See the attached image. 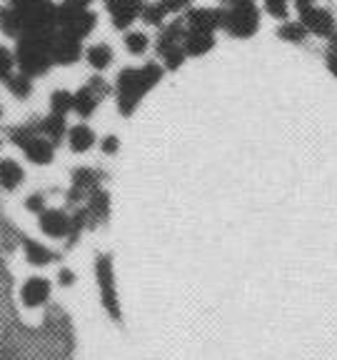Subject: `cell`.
<instances>
[{"label": "cell", "instance_id": "1", "mask_svg": "<svg viewBox=\"0 0 337 360\" xmlns=\"http://www.w3.org/2000/svg\"><path fill=\"white\" fill-rule=\"evenodd\" d=\"M165 70L160 63L150 60V63H143V65H130L123 68L115 78V85H112V93H115V108L123 118H130L138 105L143 103V98L155 88L160 80H163Z\"/></svg>", "mask_w": 337, "mask_h": 360}, {"label": "cell", "instance_id": "2", "mask_svg": "<svg viewBox=\"0 0 337 360\" xmlns=\"http://www.w3.org/2000/svg\"><path fill=\"white\" fill-rule=\"evenodd\" d=\"M223 30L230 38L245 40L260 30V8L255 0H225Z\"/></svg>", "mask_w": 337, "mask_h": 360}, {"label": "cell", "instance_id": "3", "mask_svg": "<svg viewBox=\"0 0 337 360\" xmlns=\"http://www.w3.org/2000/svg\"><path fill=\"white\" fill-rule=\"evenodd\" d=\"M110 93H112L110 83H107L103 75H93V78H90L88 83L83 85V88L73 93V110H75V115H80L83 120L90 118V115H93V112L100 108V103L105 101Z\"/></svg>", "mask_w": 337, "mask_h": 360}, {"label": "cell", "instance_id": "4", "mask_svg": "<svg viewBox=\"0 0 337 360\" xmlns=\"http://www.w3.org/2000/svg\"><path fill=\"white\" fill-rule=\"evenodd\" d=\"M58 30L73 35L78 40H85L98 25V13L93 11H73V8L58 6Z\"/></svg>", "mask_w": 337, "mask_h": 360}, {"label": "cell", "instance_id": "5", "mask_svg": "<svg viewBox=\"0 0 337 360\" xmlns=\"http://www.w3.org/2000/svg\"><path fill=\"white\" fill-rule=\"evenodd\" d=\"M110 22L115 30H130L135 20H140V13L145 8V0H103Z\"/></svg>", "mask_w": 337, "mask_h": 360}, {"label": "cell", "instance_id": "6", "mask_svg": "<svg viewBox=\"0 0 337 360\" xmlns=\"http://www.w3.org/2000/svg\"><path fill=\"white\" fill-rule=\"evenodd\" d=\"M85 48L83 40L73 38V35L62 33V30H55L51 40V60L53 65H73L83 58Z\"/></svg>", "mask_w": 337, "mask_h": 360}, {"label": "cell", "instance_id": "7", "mask_svg": "<svg viewBox=\"0 0 337 360\" xmlns=\"http://www.w3.org/2000/svg\"><path fill=\"white\" fill-rule=\"evenodd\" d=\"M300 22H303V28L310 35H317V38H325V40L337 30V20L332 15V11L322 6H312L308 11H303L300 13Z\"/></svg>", "mask_w": 337, "mask_h": 360}, {"label": "cell", "instance_id": "8", "mask_svg": "<svg viewBox=\"0 0 337 360\" xmlns=\"http://www.w3.org/2000/svg\"><path fill=\"white\" fill-rule=\"evenodd\" d=\"M95 276H98V285L103 292V303H105L107 313L112 318H120L118 310V295H115V276H112V260L107 255H100L95 263Z\"/></svg>", "mask_w": 337, "mask_h": 360}, {"label": "cell", "instance_id": "9", "mask_svg": "<svg viewBox=\"0 0 337 360\" xmlns=\"http://www.w3.org/2000/svg\"><path fill=\"white\" fill-rule=\"evenodd\" d=\"M183 22H185V30L215 33L218 28H223V8H190L183 13Z\"/></svg>", "mask_w": 337, "mask_h": 360}, {"label": "cell", "instance_id": "10", "mask_svg": "<svg viewBox=\"0 0 337 360\" xmlns=\"http://www.w3.org/2000/svg\"><path fill=\"white\" fill-rule=\"evenodd\" d=\"M40 218V231L48 238H65L70 236V213L60 208H48L45 213L38 215Z\"/></svg>", "mask_w": 337, "mask_h": 360}, {"label": "cell", "instance_id": "11", "mask_svg": "<svg viewBox=\"0 0 337 360\" xmlns=\"http://www.w3.org/2000/svg\"><path fill=\"white\" fill-rule=\"evenodd\" d=\"M183 38H185V22H183V18L165 22L155 38V53L160 56V53L170 51V48H178V45H183Z\"/></svg>", "mask_w": 337, "mask_h": 360}, {"label": "cell", "instance_id": "12", "mask_svg": "<svg viewBox=\"0 0 337 360\" xmlns=\"http://www.w3.org/2000/svg\"><path fill=\"white\" fill-rule=\"evenodd\" d=\"M213 48H215V33H208V30H185L183 51H185L187 58L208 56Z\"/></svg>", "mask_w": 337, "mask_h": 360}, {"label": "cell", "instance_id": "13", "mask_svg": "<svg viewBox=\"0 0 337 360\" xmlns=\"http://www.w3.org/2000/svg\"><path fill=\"white\" fill-rule=\"evenodd\" d=\"M22 155L28 158L33 165H51L53 158H55V146H53L48 138H43V135H35V138H30V141L25 143Z\"/></svg>", "mask_w": 337, "mask_h": 360}, {"label": "cell", "instance_id": "14", "mask_svg": "<svg viewBox=\"0 0 337 360\" xmlns=\"http://www.w3.org/2000/svg\"><path fill=\"white\" fill-rule=\"evenodd\" d=\"M65 141H67V148H70L73 153H88L90 148L95 146L98 135L88 123H75V125L67 128Z\"/></svg>", "mask_w": 337, "mask_h": 360}, {"label": "cell", "instance_id": "15", "mask_svg": "<svg viewBox=\"0 0 337 360\" xmlns=\"http://www.w3.org/2000/svg\"><path fill=\"white\" fill-rule=\"evenodd\" d=\"M22 180H25V170L18 160L13 158H3L0 160V188L3 191H18L22 186Z\"/></svg>", "mask_w": 337, "mask_h": 360}, {"label": "cell", "instance_id": "16", "mask_svg": "<svg viewBox=\"0 0 337 360\" xmlns=\"http://www.w3.org/2000/svg\"><path fill=\"white\" fill-rule=\"evenodd\" d=\"M35 128H38V135H43V138H48V141L53 143V146L58 148V143L65 141V133H67V123L65 118H60V115H45V118H40L38 123H35Z\"/></svg>", "mask_w": 337, "mask_h": 360}, {"label": "cell", "instance_id": "17", "mask_svg": "<svg viewBox=\"0 0 337 360\" xmlns=\"http://www.w3.org/2000/svg\"><path fill=\"white\" fill-rule=\"evenodd\" d=\"M85 213H88V223H103V220L110 215V195L100 188H95L93 193H88V205H85Z\"/></svg>", "mask_w": 337, "mask_h": 360}, {"label": "cell", "instance_id": "18", "mask_svg": "<svg viewBox=\"0 0 337 360\" xmlns=\"http://www.w3.org/2000/svg\"><path fill=\"white\" fill-rule=\"evenodd\" d=\"M85 60H88V65L93 68V70H98V73H103V70H107V68L112 65V60H115V53H112V48L107 43H93L90 48H85Z\"/></svg>", "mask_w": 337, "mask_h": 360}, {"label": "cell", "instance_id": "19", "mask_svg": "<svg viewBox=\"0 0 337 360\" xmlns=\"http://www.w3.org/2000/svg\"><path fill=\"white\" fill-rule=\"evenodd\" d=\"M51 295V283L45 278H30L25 285H22V300L25 305H43Z\"/></svg>", "mask_w": 337, "mask_h": 360}, {"label": "cell", "instance_id": "20", "mask_svg": "<svg viewBox=\"0 0 337 360\" xmlns=\"http://www.w3.org/2000/svg\"><path fill=\"white\" fill-rule=\"evenodd\" d=\"M277 38L285 40L290 45H305L310 38V33L303 28V22L300 20H282L277 25Z\"/></svg>", "mask_w": 337, "mask_h": 360}, {"label": "cell", "instance_id": "21", "mask_svg": "<svg viewBox=\"0 0 337 360\" xmlns=\"http://www.w3.org/2000/svg\"><path fill=\"white\" fill-rule=\"evenodd\" d=\"M100 178H103L100 170L78 168V170H73V188L83 193V195H88V193H93L98 186H100Z\"/></svg>", "mask_w": 337, "mask_h": 360}, {"label": "cell", "instance_id": "22", "mask_svg": "<svg viewBox=\"0 0 337 360\" xmlns=\"http://www.w3.org/2000/svg\"><path fill=\"white\" fill-rule=\"evenodd\" d=\"M0 30H3L8 38H15V40L22 35V20L15 8H11V6L0 8Z\"/></svg>", "mask_w": 337, "mask_h": 360}, {"label": "cell", "instance_id": "23", "mask_svg": "<svg viewBox=\"0 0 337 360\" xmlns=\"http://www.w3.org/2000/svg\"><path fill=\"white\" fill-rule=\"evenodd\" d=\"M123 43L130 56H145L147 48H150V38H147L143 30H125Z\"/></svg>", "mask_w": 337, "mask_h": 360}, {"label": "cell", "instance_id": "24", "mask_svg": "<svg viewBox=\"0 0 337 360\" xmlns=\"http://www.w3.org/2000/svg\"><path fill=\"white\" fill-rule=\"evenodd\" d=\"M22 248H25V258L33 265H48L55 258V253H53L51 248H45L43 243H38V240H25Z\"/></svg>", "mask_w": 337, "mask_h": 360}, {"label": "cell", "instance_id": "25", "mask_svg": "<svg viewBox=\"0 0 337 360\" xmlns=\"http://www.w3.org/2000/svg\"><path fill=\"white\" fill-rule=\"evenodd\" d=\"M73 110V93L70 90H53L51 93V112L53 115H60L65 118L67 112Z\"/></svg>", "mask_w": 337, "mask_h": 360}, {"label": "cell", "instance_id": "26", "mask_svg": "<svg viewBox=\"0 0 337 360\" xmlns=\"http://www.w3.org/2000/svg\"><path fill=\"white\" fill-rule=\"evenodd\" d=\"M35 135H38L35 123H22V125H13V128H8V141H11L13 146L20 148V150L25 148V143H28L30 138H35Z\"/></svg>", "mask_w": 337, "mask_h": 360}, {"label": "cell", "instance_id": "27", "mask_svg": "<svg viewBox=\"0 0 337 360\" xmlns=\"http://www.w3.org/2000/svg\"><path fill=\"white\" fill-rule=\"evenodd\" d=\"M6 85L13 96L20 98V101H25V98L33 93V78H28V75H22V73H13L11 78L6 80Z\"/></svg>", "mask_w": 337, "mask_h": 360}, {"label": "cell", "instance_id": "28", "mask_svg": "<svg viewBox=\"0 0 337 360\" xmlns=\"http://www.w3.org/2000/svg\"><path fill=\"white\" fill-rule=\"evenodd\" d=\"M140 20L145 22V25H152V28H163L165 20H168V13L163 11V6L160 3H145V8H143L140 13Z\"/></svg>", "mask_w": 337, "mask_h": 360}, {"label": "cell", "instance_id": "29", "mask_svg": "<svg viewBox=\"0 0 337 360\" xmlns=\"http://www.w3.org/2000/svg\"><path fill=\"white\" fill-rule=\"evenodd\" d=\"M160 60H163V70H180L183 63L187 60V56L183 51V45H178V48H170V51L160 53Z\"/></svg>", "mask_w": 337, "mask_h": 360}, {"label": "cell", "instance_id": "30", "mask_svg": "<svg viewBox=\"0 0 337 360\" xmlns=\"http://www.w3.org/2000/svg\"><path fill=\"white\" fill-rule=\"evenodd\" d=\"M265 13L275 20H287L290 18V0H263Z\"/></svg>", "mask_w": 337, "mask_h": 360}, {"label": "cell", "instance_id": "31", "mask_svg": "<svg viewBox=\"0 0 337 360\" xmlns=\"http://www.w3.org/2000/svg\"><path fill=\"white\" fill-rule=\"evenodd\" d=\"M15 53L6 45H0V80H8L15 73Z\"/></svg>", "mask_w": 337, "mask_h": 360}, {"label": "cell", "instance_id": "32", "mask_svg": "<svg viewBox=\"0 0 337 360\" xmlns=\"http://www.w3.org/2000/svg\"><path fill=\"white\" fill-rule=\"evenodd\" d=\"M25 208L30 210V213L40 215L48 210V200H45V193H30L28 198H25Z\"/></svg>", "mask_w": 337, "mask_h": 360}, {"label": "cell", "instance_id": "33", "mask_svg": "<svg viewBox=\"0 0 337 360\" xmlns=\"http://www.w3.org/2000/svg\"><path fill=\"white\" fill-rule=\"evenodd\" d=\"M157 3L163 6L168 15H178V13H185L192 8V0H157Z\"/></svg>", "mask_w": 337, "mask_h": 360}, {"label": "cell", "instance_id": "34", "mask_svg": "<svg viewBox=\"0 0 337 360\" xmlns=\"http://www.w3.org/2000/svg\"><path fill=\"white\" fill-rule=\"evenodd\" d=\"M100 150L105 153V155H115V153L120 150V138L118 135H105L100 141Z\"/></svg>", "mask_w": 337, "mask_h": 360}, {"label": "cell", "instance_id": "35", "mask_svg": "<svg viewBox=\"0 0 337 360\" xmlns=\"http://www.w3.org/2000/svg\"><path fill=\"white\" fill-rule=\"evenodd\" d=\"M325 68L337 78V51H330V48H325Z\"/></svg>", "mask_w": 337, "mask_h": 360}, {"label": "cell", "instance_id": "36", "mask_svg": "<svg viewBox=\"0 0 337 360\" xmlns=\"http://www.w3.org/2000/svg\"><path fill=\"white\" fill-rule=\"evenodd\" d=\"M95 0H62V6L65 8H73V11H90Z\"/></svg>", "mask_w": 337, "mask_h": 360}, {"label": "cell", "instance_id": "37", "mask_svg": "<svg viewBox=\"0 0 337 360\" xmlns=\"http://www.w3.org/2000/svg\"><path fill=\"white\" fill-rule=\"evenodd\" d=\"M58 281H60V285H73V283H75V273H73V270L62 268L60 273H58Z\"/></svg>", "mask_w": 337, "mask_h": 360}, {"label": "cell", "instance_id": "38", "mask_svg": "<svg viewBox=\"0 0 337 360\" xmlns=\"http://www.w3.org/2000/svg\"><path fill=\"white\" fill-rule=\"evenodd\" d=\"M290 3L295 6V11H298V13H303V11H308V8L317 6V0H290Z\"/></svg>", "mask_w": 337, "mask_h": 360}, {"label": "cell", "instance_id": "39", "mask_svg": "<svg viewBox=\"0 0 337 360\" xmlns=\"http://www.w3.org/2000/svg\"><path fill=\"white\" fill-rule=\"evenodd\" d=\"M0 120H3V108H0Z\"/></svg>", "mask_w": 337, "mask_h": 360}, {"label": "cell", "instance_id": "40", "mask_svg": "<svg viewBox=\"0 0 337 360\" xmlns=\"http://www.w3.org/2000/svg\"><path fill=\"white\" fill-rule=\"evenodd\" d=\"M0 148H3V141H0Z\"/></svg>", "mask_w": 337, "mask_h": 360}]
</instances>
